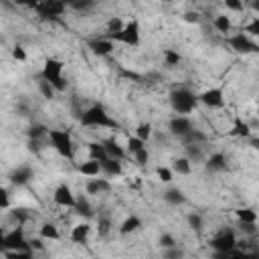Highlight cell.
Here are the masks:
<instances>
[{
    "label": "cell",
    "mask_w": 259,
    "mask_h": 259,
    "mask_svg": "<svg viewBox=\"0 0 259 259\" xmlns=\"http://www.w3.org/2000/svg\"><path fill=\"white\" fill-rule=\"evenodd\" d=\"M83 127H111V130H119V123L107 113V109L101 103H93L91 107L81 111L79 117Z\"/></svg>",
    "instance_id": "obj_1"
},
{
    "label": "cell",
    "mask_w": 259,
    "mask_h": 259,
    "mask_svg": "<svg viewBox=\"0 0 259 259\" xmlns=\"http://www.w3.org/2000/svg\"><path fill=\"white\" fill-rule=\"evenodd\" d=\"M196 105H198V97L190 89L178 87V89H172L170 91V107L174 109V113L186 115V113L194 111Z\"/></svg>",
    "instance_id": "obj_2"
},
{
    "label": "cell",
    "mask_w": 259,
    "mask_h": 259,
    "mask_svg": "<svg viewBox=\"0 0 259 259\" xmlns=\"http://www.w3.org/2000/svg\"><path fill=\"white\" fill-rule=\"evenodd\" d=\"M63 61L57 59V57H49L42 65V71H40V79H47L55 91H65L67 89V79L63 77Z\"/></svg>",
    "instance_id": "obj_3"
},
{
    "label": "cell",
    "mask_w": 259,
    "mask_h": 259,
    "mask_svg": "<svg viewBox=\"0 0 259 259\" xmlns=\"http://www.w3.org/2000/svg\"><path fill=\"white\" fill-rule=\"evenodd\" d=\"M49 142H51V148L59 154V156H63V158H67V160H73V156H75V146H73V138H71V134L67 132V130H49Z\"/></svg>",
    "instance_id": "obj_4"
},
{
    "label": "cell",
    "mask_w": 259,
    "mask_h": 259,
    "mask_svg": "<svg viewBox=\"0 0 259 259\" xmlns=\"http://www.w3.org/2000/svg\"><path fill=\"white\" fill-rule=\"evenodd\" d=\"M103 36L113 40V42H123V45H130V47H138L140 38H142V28H140V22L136 18H132L130 22H123V26L117 32L103 34Z\"/></svg>",
    "instance_id": "obj_5"
},
{
    "label": "cell",
    "mask_w": 259,
    "mask_h": 259,
    "mask_svg": "<svg viewBox=\"0 0 259 259\" xmlns=\"http://www.w3.org/2000/svg\"><path fill=\"white\" fill-rule=\"evenodd\" d=\"M210 247L214 249V255L217 257H227V253L235 247H239V241L235 237V231L233 229H223L221 233H217L212 239H210Z\"/></svg>",
    "instance_id": "obj_6"
},
{
    "label": "cell",
    "mask_w": 259,
    "mask_h": 259,
    "mask_svg": "<svg viewBox=\"0 0 259 259\" xmlns=\"http://www.w3.org/2000/svg\"><path fill=\"white\" fill-rule=\"evenodd\" d=\"M67 4L65 0H40L34 6V12L42 18V20H57L63 12H65Z\"/></svg>",
    "instance_id": "obj_7"
},
{
    "label": "cell",
    "mask_w": 259,
    "mask_h": 259,
    "mask_svg": "<svg viewBox=\"0 0 259 259\" xmlns=\"http://www.w3.org/2000/svg\"><path fill=\"white\" fill-rule=\"evenodd\" d=\"M6 251H30V247H28V241H26V237H24L22 227H16L14 231L6 233L0 253H6Z\"/></svg>",
    "instance_id": "obj_8"
},
{
    "label": "cell",
    "mask_w": 259,
    "mask_h": 259,
    "mask_svg": "<svg viewBox=\"0 0 259 259\" xmlns=\"http://www.w3.org/2000/svg\"><path fill=\"white\" fill-rule=\"evenodd\" d=\"M229 47L235 53H241V55H249V53H257L259 51L257 42H253L247 32H237V34L229 36Z\"/></svg>",
    "instance_id": "obj_9"
},
{
    "label": "cell",
    "mask_w": 259,
    "mask_h": 259,
    "mask_svg": "<svg viewBox=\"0 0 259 259\" xmlns=\"http://www.w3.org/2000/svg\"><path fill=\"white\" fill-rule=\"evenodd\" d=\"M198 101L202 105H206L208 109H219L225 105V91L223 87H210V89H204L200 95H196Z\"/></svg>",
    "instance_id": "obj_10"
},
{
    "label": "cell",
    "mask_w": 259,
    "mask_h": 259,
    "mask_svg": "<svg viewBox=\"0 0 259 259\" xmlns=\"http://www.w3.org/2000/svg\"><path fill=\"white\" fill-rule=\"evenodd\" d=\"M168 130H170L172 136L182 138V136H186V134L192 130V121H190L188 115H180V113H176V115L168 121Z\"/></svg>",
    "instance_id": "obj_11"
},
{
    "label": "cell",
    "mask_w": 259,
    "mask_h": 259,
    "mask_svg": "<svg viewBox=\"0 0 259 259\" xmlns=\"http://www.w3.org/2000/svg\"><path fill=\"white\" fill-rule=\"evenodd\" d=\"M75 196H77V194L71 190L69 184H59V186L55 188V192H53V200H55V204L65 206V208H73V204H75Z\"/></svg>",
    "instance_id": "obj_12"
},
{
    "label": "cell",
    "mask_w": 259,
    "mask_h": 259,
    "mask_svg": "<svg viewBox=\"0 0 259 259\" xmlns=\"http://www.w3.org/2000/svg\"><path fill=\"white\" fill-rule=\"evenodd\" d=\"M113 40H109V38H105V36H101V38H95V40H89V49H91V53L93 55H97V57H107V55H111L113 53Z\"/></svg>",
    "instance_id": "obj_13"
},
{
    "label": "cell",
    "mask_w": 259,
    "mask_h": 259,
    "mask_svg": "<svg viewBox=\"0 0 259 259\" xmlns=\"http://www.w3.org/2000/svg\"><path fill=\"white\" fill-rule=\"evenodd\" d=\"M85 190L87 194H103V192H109L111 190V182L107 178H99V176H91L85 184Z\"/></svg>",
    "instance_id": "obj_14"
},
{
    "label": "cell",
    "mask_w": 259,
    "mask_h": 259,
    "mask_svg": "<svg viewBox=\"0 0 259 259\" xmlns=\"http://www.w3.org/2000/svg\"><path fill=\"white\" fill-rule=\"evenodd\" d=\"M32 168L30 166H26V164H22V166H18L16 170H12L10 172V182L14 184V186H24V184H28L30 182V178H32Z\"/></svg>",
    "instance_id": "obj_15"
},
{
    "label": "cell",
    "mask_w": 259,
    "mask_h": 259,
    "mask_svg": "<svg viewBox=\"0 0 259 259\" xmlns=\"http://www.w3.org/2000/svg\"><path fill=\"white\" fill-rule=\"evenodd\" d=\"M99 164H101V174H105L107 178H115V176H119L121 172H123V168H121V160H115V158H103V160H99Z\"/></svg>",
    "instance_id": "obj_16"
},
{
    "label": "cell",
    "mask_w": 259,
    "mask_h": 259,
    "mask_svg": "<svg viewBox=\"0 0 259 259\" xmlns=\"http://www.w3.org/2000/svg\"><path fill=\"white\" fill-rule=\"evenodd\" d=\"M103 144V148H105V152H107V156L109 158H115V160H123L125 156H127V150L123 148V146H119L117 142H115V138H107L105 142H101Z\"/></svg>",
    "instance_id": "obj_17"
},
{
    "label": "cell",
    "mask_w": 259,
    "mask_h": 259,
    "mask_svg": "<svg viewBox=\"0 0 259 259\" xmlns=\"http://www.w3.org/2000/svg\"><path fill=\"white\" fill-rule=\"evenodd\" d=\"M89 235H91V225L89 223H79L71 229V241L73 243H87Z\"/></svg>",
    "instance_id": "obj_18"
},
{
    "label": "cell",
    "mask_w": 259,
    "mask_h": 259,
    "mask_svg": "<svg viewBox=\"0 0 259 259\" xmlns=\"http://www.w3.org/2000/svg\"><path fill=\"white\" fill-rule=\"evenodd\" d=\"M73 208L77 210V214H81V217H85V219H91V217L95 214V212H93V206H91V202H89V198L83 196V194L75 196V204H73Z\"/></svg>",
    "instance_id": "obj_19"
},
{
    "label": "cell",
    "mask_w": 259,
    "mask_h": 259,
    "mask_svg": "<svg viewBox=\"0 0 259 259\" xmlns=\"http://www.w3.org/2000/svg\"><path fill=\"white\" fill-rule=\"evenodd\" d=\"M206 170L208 172H223V170H227V158H225V154H221V152L210 154V158L206 160Z\"/></svg>",
    "instance_id": "obj_20"
},
{
    "label": "cell",
    "mask_w": 259,
    "mask_h": 259,
    "mask_svg": "<svg viewBox=\"0 0 259 259\" xmlns=\"http://www.w3.org/2000/svg\"><path fill=\"white\" fill-rule=\"evenodd\" d=\"M79 172L83 174V176H99L101 174V164H99V160H93V158H87L85 162H81L79 164Z\"/></svg>",
    "instance_id": "obj_21"
},
{
    "label": "cell",
    "mask_w": 259,
    "mask_h": 259,
    "mask_svg": "<svg viewBox=\"0 0 259 259\" xmlns=\"http://www.w3.org/2000/svg\"><path fill=\"white\" fill-rule=\"evenodd\" d=\"M140 227H142V219L136 217V214H130V217H125L123 223L119 225V235H132V233H136Z\"/></svg>",
    "instance_id": "obj_22"
},
{
    "label": "cell",
    "mask_w": 259,
    "mask_h": 259,
    "mask_svg": "<svg viewBox=\"0 0 259 259\" xmlns=\"http://www.w3.org/2000/svg\"><path fill=\"white\" fill-rule=\"evenodd\" d=\"M164 200L168 202V204H172V206H178V204H184L186 202V196H184V192L180 190V188H168L166 192H164Z\"/></svg>",
    "instance_id": "obj_23"
},
{
    "label": "cell",
    "mask_w": 259,
    "mask_h": 259,
    "mask_svg": "<svg viewBox=\"0 0 259 259\" xmlns=\"http://www.w3.org/2000/svg\"><path fill=\"white\" fill-rule=\"evenodd\" d=\"M38 237L45 239V241H57V239H59V229H57V225H53V223H42V225L38 227Z\"/></svg>",
    "instance_id": "obj_24"
},
{
    "label": "cell",
    "mask_w": 259,
    "mask_h": 259,
    "mask_svg": "<svg viewBox=\"0 0 259 259\" xmlns=\"http://www.w3.org/2000/svg\"><path fill=\"white\" fill-rule=\"evenodd\" d=\"M26 136H28V140H45L49 136V127L45 123H32V125H28Z\"/></svg>",
    "instance_id": "obj_25"
},
{
    "label": "cell",
    "mask_w": 259,
    "mask_h": 259,
    "mask_svg": "<svg viewBox=\"0 0 259 259\" xmlns=\"http://www.w3.org/2000/svg\"><path fill=\"white\" fill-rule=\"evenodd\" d=\"M180 140H182L184 144H198V146H200V144H204L208 138H206V134H204V132H200V130H194V127H192V130H190L186 136H182Z\"/></svg>",
    "instance_id": "obj_26"
},
{
    "label": "cell",
    "mask_w": 259,
    "mask_h": 259,
    "mask_svg": "<svg viewBox=\"0 0 259 259\" xmlns=\"http://www.w3.org/2000/svg\"><path fill=\"white\" fill-rule=\"evenodd\" d=\"M190 170H192V166H190V160H188L186 156L176 158V160L172 162V172H174V174H182V176H186V174H190Z\"/></svg>",
    "instance_id": "obj_27"
},
{
    "label": "cell",
    "mask_w": 259,
    "mask_h": 259,
    "mask_svg": "<svg viewBox=\"0 0 259 259\" xmlns=\"http://www.w3.org/2000/svg\"><path fill=\"white\" fill-rule=\"evenodd\" d=\"M231 136H235V138H249V136H251V127H249V123L243 121V119H235L233 130H231Z\"/></svg>",
    "instance_id": "obj_28"
},
{
    "label": "cell",
    "mask_w": 259,
    "mask_h": 259,
    "mask_svg": "<svg viewBox=\"0 0 259 259\" xmlns=\"http://www.w3.org/2000/svg\"><path fill=\"white\" fill-rule=\"evenodd\" d=\"M87 154H89V158H93V160H103V158H107V152H105L103 144H99V142H89V144H87Z\"/></svg>",
    "instance_id": "obj_29"
},
{
    "label": "cell",
    "mask_w": 259,
    "mask_h": 259,
    "mask_svg": "<svg viewBox=\"0 0 259 259\" xmlns=\"http://www.w3.org/2000/svg\"><path fill=\"white\" fill-rule=\"evenodd\" d=\"M111 227H113V223H111L109 214H99V217H97V235L107 237L109 231H111Z\"/></svg>",
    "instance_id": "obj_30"
},
{
    "label": "cell",
    "mask_w": 259,
    "mask_h": 259,
    "mask_svg": "<svg viewBox=\"0 0 259 259\" xmlns=\"http://www.w3.org/2000/svg\"><path fill=\"white\" fill-rule=\"evenodd\" d=\"M10 217H12L18 225H24V223L30 219V210L24 208V206H14V208L10 210Z\"/></svg>",
    "instance_id": "obj_31"
},
{
    "label": "cell",
    "mask_w": 259,
    "mask_h": 259,
    "mask_svg": "<svg viewBox=\"0 0 259 259\" xmlns=\"http://www.w3.org/2000/svg\"><path fill=\"white\" fill-rule=\"evenodd\" d=\"M235 214H237L239 223H257L255 208H239V210H235Z\"/></svg>",
    "instance_id": "obj_32"
},
{
    "label": "cell",
    "mask_w": 259,
    "mask_h": 259,
    "mask_svg": "<svg viewBox=\"0 0 259 259\" xmlns=\"http://www.w3.org/2000/svg\"><path fill=\"white\" fill-rule=\"evenodd\" d=\"M212 24H214V28L219 32H229L231 30V18L227 14H217L214 20H212Z\"/></svg>",
    "instance_id": "obj_33"
},
{
    "label": "cell",
    "mask_w": 259,
    "mask_h": 259,
    "mask_svg": "<svg viewBox=\"0 0 259 259\" xmlns=\"http://www.w3.org/2000/svg\"><path fill=\"white\" fill-rule=\"evenodd\" d=\"M186 221H188V227H190L192 231H196V233H200V231L204 229V219H202L198 212H190Z\"/></svg>",
    "instance_id": "obj_34"
},
{
    "label": "cell",
    "mask_w": 259,
    "mask_h": 259,
    "mask_svg": "<svg viewBox=\"0 0 259 259\" xmlns=\"http://www.w3.org/2000/svg\"><path fill=\"white\" fill-rule=\"evenodd\" d=\"M180 61H182V57H180L178 51H174V49H164V63H166L168 67H174V65H178Z\"/></svg>",
    "instance_id": "obj_35"
},
{
    "label": "cell",
    "mask_w": 259,
    "mask_h": 259,
    "mask_svg": "<svg viewBox=\"0 0 259 259\" xmlns=\"http://www.w3.org/2000/svg\"><path fill=\"white\" fill-rule=\"evenodd\" d=\"M38 91H40V95H42L45 99H55V93H57L55 87H53L47 79H40V81H38Z\"/></svg>",
    "instance_id": "obj_36"
},
{
    "label": "cell",
    "mask_w": 259,
    "mask_h": 259,
    "mask_svg": "<svg viewBox=\"0 0 259 259\" xmlns=\"http://www.w3.org/2000/svg\"><path fill=\"white\" fill-rule=\"evenodd\" d=\"M136 136H138L140 140L148 142V140H150V136H152V123H148V121L138 123V125H136Z\"/></svg>",
    "instance_id": "obj_37"
},
{
    "label": "cell",
    "mask_w": 259,
    "mask_h": 259,
    "mask_svg": "<svg viewBox=\"0 0 259 259\" xmlns=\"http://www.w3.org/2000/svg\"><path fill=\"white\" fill-rule=\"evenodd\" d=\"M146 146V142L144 140H140L138 136H132V138H127V144H125V150H127V154H136L138 150H142Z\"/></svg>",
    "instance_id": "obj_38"
},
{
    "label": "cell",
    "mask_w": 259,
    "mask_h": 259,
    "mask_svg": "<svg viewBox=\"0 0 259 259\" xmlns=\"http://www.w3.org/2000/svg\"><path fill=\"white\" fill-rule=\"evenodd\" d=\"M184 150H186V158L188 160H198L202 158V150L198 144H184Z\"/></svg>",
    "instance_id": "obj_39"
},
{
    "label": "cell",
    "mask_w": 259,
    "mask_h": 259,
    "mask_svg": "<svg viewBox=\"0 0 259 259\" xmlns=\"http://www.w3.org/2000/svg\"><path fill=\"white\" fill-rule=\"evenodd\" d=\"M156 176H158V180L160 182H172V178H174V172H172V168H166V166H158L156 168Z\"/></svg>",
    "instance_id": "obj_40"
},
{
    "label": "cell",
    "mask_w": 259,
    "mask_h": 259,
    "mask_svg": "<svg viewBox=\"0 0 259 259\" xmlns=\"http://www.w3.org/2000/svg\"><path fill=\"white\" fill-rule=\"evenodd\" d=\"M134 156V162L138 164V166H146L148 162H150V152H148V148L144 146L142 150H138L136 154H132Z\"/></svg>",
    "instance_id": "obj_41"
},
{
    "label": "cell",
    "mask_w": 259,
    "mask_h": 259,
    "mask_svg": "<svg viewBox=\"0 0 259 259\" xmlns=\"http://www.w3.org/2000/svg\"><path fill=\"white\" fill-rule=\"evenodd\" d=\"M158 243H160V247H164V249H170V247L178 245V243H176V239H174V235H170V233H162Z\"/></svg>",
    "instance_id": "obj_42"
},
{
    "label": "cell",
    "mask_w": 259,
    "mask_h": 259,
    "mask_svg": "<svg viewBox=\"0 0 259 259\" xmlns=\"http://www.w3.org/2000/svg\"><path fill=\"white\" fill-rule=\"evenodd\" d=\"M95 4V0H69V6L75 10H87Z\"/></svg>",
    "instance_id": "obj_43"
},
{
    "label": "cell",
    "mask_w": 259,
    "mask_h": 259,
    "mask_svg": "<svg viewBox=\"0 0 259 259\" xmlns=\"http://www.w3.org/2000/svg\"><path fill=\"white\" fill-rule=\"evenodd\" d=\"M123 26V22L115 16V18H109V22H107V30H105V34H113V32H117L119 28Z\"/></svg>",
    "instance_id": "obj_44"
},
{
    "label": "cell",
    "mask_w": 259,
    "mask_h": 259,
    "mask_svg": "<svg viewBox=\"0 0 259 259\" xmlns=\"http://www.w3.org/2000/svg\"><path fill=\"white\" fill-rule=\"evenodd\" d=\"M243 32H249V34L257 36L259 34V16H253V20L243 28Z\"/></svg>",
    "instance_id": "obj_45"
},
{
    "label": "cell",
    "mask_w": 259,
    "mask_h": 259,
    "mask_svg": "<svg viewBox=\"0 0 259 259\" xmlns=\"http://www.w3.org/2000/svg\"><path fill=\"white\" fill-rule=\"evenodd\" d=\"M4 208H10V192L4 186H0V210Z\"/></svg>",
    "instance_id": "obj_46"
},
{
    "label": "cell",
    "mask_w": 259,
    "mask_h": 259,
    "mask_svg": "<svg viewBox=\"0 0 259 259\" xmlns=\"http://www.w3.org/2000/svg\"><path fill=\"white\" fill-rule=\"evenodd\" d=\"M10 55H12V59H16V61H26V51H24V47H20V45H16Z\"/></svg>",
    "instance_id": "obj_47"
},
{
    "label": "cell",
    "mask_w": 259,
    "mask_h": 259,
    "mask_svg": "<svg viewBox=\"0 0 259 259\" xmlns=\"http://www.w3.org/2000/svg\"><path fill=\"white\" fill-rule=\"evenodd\" d=\"M225 2V6L229 8V10H233V12H241L243 10V0H223Z\"/></svg>",
    "instance_id": "obj_48"
},
{
    "label": "cell",
    "mask_w": 259,
    "mask_h": 259,
    "mask_svg": "<svg viewBox=\"0 0 259 259\" xmlns=\"http://www.w3.org/2000/svg\"><path fill=\"white\" fill-rule=\"evenodd\" d=\"M198 20H200L198 12H192V10L184 12V22H188V24H198Z\"/></svg>",
    "instance_id": "obj_49"
},
{
    "label": "cell",
    "mask_w": 259,
    "mask_h": 259,
    "mask_svg": "<svg viewBox=\"0 0 259 259\" xmlns=\"http://www.w3.org/2000/svg\"><path fill=\"white\" fill-rule=\"evenodd\" d=\"M42 148H45V146H42V140H28V150H30V152L38 154Z\"/></svg>",
    "instance_id": "obj_50"
},
{
    "label": "cell",
    "mask_w": 259,
    "mask_h": 259,
    "mask_svg": "<svg viewBox=\"0 0 259 259\" xmlns=\"http://www.w3.org/2000/svg\"><path fill=\"white\" fill-rule=\"evenodd\" d=\"M14 2V6H24V8H32L34 10V6L40 2V0H12Z\"/></svg>",
    "instance_id": "obj_51"
},
{
    "label": "cell",
    "mask_w": 259,
    "mask_h": 259,
    "mask_svg": "<svg viewBox=\"0 0 259 259\" xmlns=\"http://www.w3.org/2000/svg\"><path fill=\"white\" fill-rule=\"evenodd\" d=\"M241 229H243V233H249V235H255L257 233L255 223H241Z\"/></svg>",
    "instance_id": "obj_52"
},
{
    "label": "cell",
    "mask_w": 259,
    "mask_h": 259,
    "mask_svg": "<svg viewBox=\"0 0 259 259\" xmlns=\"http://www.w3.org/2000/svg\"><path fill=\"white\" fill-rule=\"evenodd\" d=\"M28 247H30V251H42V239H32V241H28Z\"/></svg>",
    "instance_id": "obj_53"
},
{
    "label": "cell",
    "mask_w": 259,
    "mask_h": 259,
    "mask_svg": "<svg viewBox=\"0 0 259 259\" xmlns=\"http://www.w3.org/2000/svg\"><path fill=\"white\" fill-rule=\"evenodd\" d=\"M184 253L178 249V245H174V247H170L168 251H166V257H182Z\"/></svg>",
    "instance_id": "obj_54"
},
{
    "label": "cell",
    "mask_w": 259,
    "mask_h": 259,
    "mask_svg": "<svg viewBox=\"0 0 259 259\" xmlns=\"http://www.w3.org/2000/svg\"><path fill=\"white\" fill-rule=\"evenodd\" d=\"M4 237H6V229L0 227V249H2V243H4Z\"/></svg>",
    "instance_id": "obj_55"
},
{
    "label": "cell",
    "mask_w": 259,
    "mask_h": 259,
    "mask_svg": "<svg viewBox=\"0 0 259 259\" xmlns=\"http://www.w3.org/2000/svg\"><path fill=\"white\" fill-rule=\"evenodd\" d=\"M162 2H174V0H162Z\"/></svg>",
    "instance_id": "obj_56"
}]
</instances>
